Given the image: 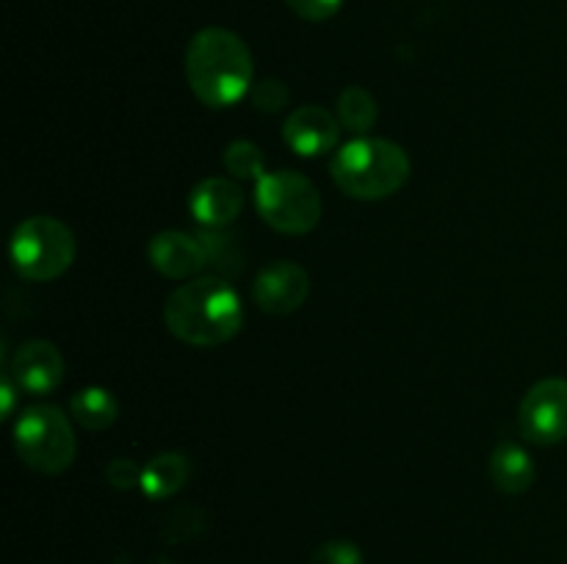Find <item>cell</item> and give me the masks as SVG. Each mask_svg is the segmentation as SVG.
Here are the masks:
<instances>
[{
  "label": "cell",
  "mask_w": 567,
  "mask_h": 564,
  "mask_svg": "<svg viewBox=\"0 0 567 564\" xmlns=\"http://www.w3.org/2000/svg\"><path fill=\"white\" fill-rule=\"evenodd\" d=\"M164 321L177 341L197 348H214L241 332L244 304L225 276H194L169 293Z\"/></svg>",
  "instance_id": "1"
},
{
  "label": "cell",
  "mask_w": 567,
  "mask_h": 564,
  "mask_svg": "<svg viewBox=\"0 0 567 564\" xmlns=\"http://www.w3.org/2000/svg\"><path fill=\"white\" fill-rule=\"evenodd\" d=\"M186 81L208 108H230L252 92L255 61L247 42L227 28L210 25L186 48Z\"/></svg>",
  "instance_id": "2"
},
{
  "label": "cell",
  "mask_w": 567,
  "mask_h": 564,
  "mask_svg": "<svg viewBox=\"0 0 567 564\" xmlns=\"http://www.w3.org/2000/svg\"><path fill=\"white\" fill-rule=\"evenodd\" d=\"M332 180L347 197L388 199L408 182L410 158L391 138H354L332 158Z\"/></svg>",
  "instance_id": "3"
},
{
  "label": "cell",
  "mask_w": 567,
  "mask_h": 564,
  "mask_svg": "<svg viewBox=\"0 0 567 564\" xmlns=\"http://www.w3.org/2000/svg\"><path fill=\"white\" fill-rule=\"evenodd\" d=\"M14 451L25 468L42 476H59L75 462V431L64 409L55 404H33L14 424Z\"/></svg>",
  "instance_id": "4"
},
{
  "label": "cell",
  "mask_w": 567,
  "mask_h": 564,
  "mask_svg": "<svg viewBox=\"0 0 567 564\" xmlns=\"http://www.w3.org/2000/svg\"><path fill=\"white\" fill-rule=\"evenodd\" d=\"M9 254L22 280L50 282L64 274L75 260V236L53 216H31L17 224Z\"/></svg>",
  "instance_id": "5"
},
{
  "label": "cell",
  "mask_w": 567,
  "mask_h": 564,
  "mask_svg": "<svg viewBox=\"0 0 567 564\" xmlns=\"http://www.w3.org/2000/svg\"><path fill=\"white\" fill-rule=\"evenodd\" d=\"M255 205L271 230L305 236L321 219V194L310 177L293 169L266 171L255 182Z\"/></svg>",
  "instance_id": "6"
},
{
  "label": "cell",
  "mask_w": 567,
  "mask_h": 564,
  "mask_svg": "<svg viewBox=\"0 0 567 564\" xmlns=\"http://www.w3.org/2000/svg\"><path fill=\"white\" fill-rule=\"evenodd\" d=\"M520 435L535 446L567 440V379L551 376L526 390L518 409Z\"/></svg>",
  "instance_id": "7"
},
{
  "label": "cell",
  "mask_w": 567,
  "mask_h": 564,
  "mask_svg": "<svg viewBox=\"0 0 567 564\" xmlns=\"http://www.w3.org/2000/svg\"><path fill=\"white\" fill-rule=\"evenodd\" d=\"M310 296L308 271L291 260H275L264 265L252 282V299L264 313L288 315L297 313Z\"/></svg>",
  "instance_id": "8"
},
{
  "label": "cell",
  "mask_w": 567,
  "mask_h": 564,
  "mask_svg": "<svg viewBox=\"0 0 567 564\" xmlns=\"http://www.w3.org/2000/svg\"><path fill=\"white\" fill-rule=\"evenodd\" d=\"M17 390L28 396H48L64 379V357L50 341H25L11 357Z\"/></svg>",
  "instance_id": "9"
},
{
  "label": "cell",
  "mask_w": 567,
  "mask_h": 564,
  "mask_svg": "<svg viewBox=\"0 0 567 564\" xmlns=\"http://www.w3.org/2000/svg\"><path fill=\"white\" fill-rule=\"evenodd\" d=\"M147 258L150 265L164 276H169V280H194L208 265L199 236H188V232L177 230H164L153 236L147 247Z\"/></svg>",
  "instance_id": "10"
},
{
  "label": "cell",
  "mask_w": 567,
  "mask_h": 564,
  "mask_svg": "<svg viewBox=\"0 0 567 564\" xmlns=\"http://www.w3.org/2000/svg\"><path fill=\"white\" fill-rule=\"evenodd\" d=\"M338 116L321 105H299L282 125V142L302 158L327 153L338 144Z\"/></svg>",
  "instance_id": "11"
},
{
  "label": "cell",
  "mask_w": 567,
  "mask_h": 564,
  "mask_svg": "<svg viewBox=\"0 0 567 564\" xmlns=\"http://www.w3.org/2000/svg\"><path fill=\"white\" fill-rule=\"evenodd\" d=\"M192 216L208 230H225L227 224L241 216L244 210V191L227 177H208L197 182L188 199Z\"/></svg>",
  "instance_id": "12"
},
{
  "label": "cell",
  "mask_w": 567,
  "mask_h": 564,
  "mask_svg": "<svg viewBox=\"0 0 567 564\" xmlns=\"http://www.w3.org/2000/svg\"><path fill=\"white\" fill-rule=\"evenodd\" d=\"M487 473H491L493 484L507 495H520L535 484V462L526 453V448L513 440H504L493 448Z\"/></svg>",
  "instance_id": "13"
},
{
  "label": "cell",
  "mask_w": 567,
  "mask_h": 564,
  "mask_svg": "<svg viewBox=\"0 0 567 564\" xmlns=\"http://www.w3.org/2000/svg\"><path fill=\"white\" fill-rule=\"evenodd\" d=\"M192 476V464L183 453H158L142 470V490L147 498H169L181 490Z\"/></svg>",
  "instance_id": "14"
},
{
  "label": "cell",
  "mask_w": 567,
  "mask_h": 564,
  "mask_svg": "<svg viewBox=\"0 0 567 564\" xmlns=\"http://www.w3.org/2000/svg\"><path fill=\"white\" fill-rule=\"evenodd\" d=\"M70 415L83 429L105 431L109 426H114L120 404H116L114 393L105 387H83L70 398Z\"/></svg>",
  "instance_id": "15"
},
{
  "label": "cell",
  "mask_w": 567,
  "mask_h": 564,
  "mask_svg": "<svg viewBox=\"0 0 567 564\" xmlns=\"http://www.w3.org/2000/svg\"><path fill=\"white\" fill-rule=\"evenodd\" d=\"M336 114L347 130L369 133L374 127L377 116H380V108H377V100L363 86H347L338 94Z\"/></svg>",
  "instance_id": "16"
},
{
  "label": "cell",
  "mask_w": 567,
  "mask_h": 564,
  "mask_svg": "<svg viewBox=\"0 0 567 564\" xmlns=\"http://www.w3.org/2000/svg\"><path fill=\"white\" fill-rule=\"evenodd\" d=\"M205 247V258H208V269L216 271V276H225V280H233L238 276L244 265V252L241 243H238L236 236L230 232L210 230L199 236Z\"/></svg>",
  "instance_id": "17"
},
{
  "label": "cell",
  "mask_w": 567,
  "mask_h": 564,
  "mask_svg": "<svg viewBox=\"0 0 567 564\" xmlns=\"http://www.w3.org/2000/svg\"><path fill=\"white\" fill-rule=\"evenodd\" d=\"M221 160H225V169L230 171L233 177H238V180L258 182L260 177L266 175V158L264 153H260V147L252 142H244V138L227 144Z\"/></svg>",
  "instance_id": "18"
},
{
  "label": "cell",
  "mask_w": 567,
  "mask_h": 564,
  "mask_svg": "<svg viewBox=\"0 0 567 564\" xmlns=\"http://www.w3.org/2000/svg\"><path fill=\"white\" fill-rule=\"evenodd\" d=\"M249 97H252V105L258 111L275 114V111L286 108L291 92H288L286 83L277 81V77H264V81L252 83V92H249Z\"/></svg>",
  "instance_id": "19"
},
{
  "label": "cell",
  "mask_w": 567,
  "mask_h": 564,
  "mask_svg": "<svg viewBox=\"0 0 567 564\" xmlns=\"http://www.w3.org/2000/svg\"><path fill=\"white\" fill-rule=\"evenodd\" d=\"M316 564H363V553L354 542L347 540H330L316 551Z\"/></svg>",
  "instance_id": "20"
},
{
  "label": "cell",
  "mask_w": 567,
  "mask_h": 564,
  "mask_svg": "<svg viewBox=\"0 0 567 564\" xmlns=\"http://www.w3.org/2000/svg\"><path fill=\"white\" fill-rule=\"evenodd\" d=\"M341 3L343 0H286V6L293 14L310 22H324L330 20V17H336Z\"/></svg>",
  "instance_id": "21"
},
{
  "label": "cell",
  "mask_w": 567,
  "mask_h": 564,
  "mask_svg": "<svg viewBox=\"0 0 567 564\" xmlns=\"http://www.w3.org/2000/svg\"><path fill=\"white\" fill-rule=\"evenodd\" d=\"M105 479H109V484L116 487V490H131V487L142 484V470H138L131 459L120 457L105 468Z\"/></svg>",
  "instance_id": "22"
},
{
  "label": "cell",
  "mask_w": 567,
  "mask_h": 564,
  "mask_svg": "<svg viewBox=\"0 0 567 564\" xmlns=\"http://www.w3.org/2000/svg\"><path fill=\"white\" fill-rule=\"evenodd\" d=\"M14 387L17 385H11V379H9V374L3 376V382H0V396H3V418H9L11 415V409H14Z\"/></svg>",
  "instance_id": "23"
}]
</instances>
